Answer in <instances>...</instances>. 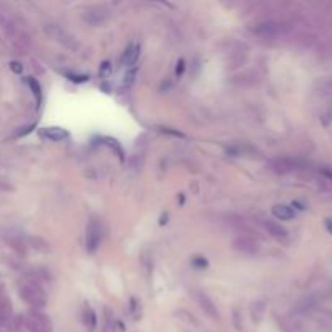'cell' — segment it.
I'll return each instance as SVG.
<instances>
[{"label": "cell", "instance_id": "277c9868", "mask_svg": "<svg viewBox=\"0 0 332 332\" xmlns=\"http://www.w3.org/2000/svg\"><path fill=\"white\" fill-rule=\"evenodd\" d=\"M46 32H47V34H51L54 39H57L59 42H62L63 46H66V47H70V49H75L76 47L75 37H71L70 34H66V32L63 30H60L59 26H54V25L47 26L46 28Z\"/></svg>", "mask_w": 332, "mask_h": 332}, {"label": "cell", "instance_id": "7c38bea8", "mask_svg": "<svg viewBox=\"0 0 332 332\" xmlns=\"http://www.w3.org/2000/svg\"><path fill=\"white\" fill-rule=\"evenodd\" d=\"M44 136L49 138L51 141H62L68 136V133L62 128H57V126H52V128H46L44 130Z\"/></svg>", "mask_w": 332, "mask_h": 332}, {"label": "cell", "instance_id": "8992f818", "mask_svg": "<svg viewBox=\"0 0 332 332\" xmlns=\"http://www.w3.org/2000/svg\"><path fill=\"white\" fill-rule=\"evenodd\" d=\"M254 34L261 36V37H274L279 34L280 28L277 23H274V21H264V23H259L254 28Z\"/></svg>", "mask_w": 332, "mask_h": 332}, {"label": "cell", "instance_id": "2e32d148", "mask_svg": "<svg viewBox=\"0 0 332 332\" xmlns=\"http://www.w3.org/2000/svg\"><path fill=\"white\" fill-rule=\"evenodd\" d=\"M326 227H328V230L332 234V219H328V220H326Z\"/></svg>", "mask_w": 332, "mask_h": 332}, {"label": "cell", "instance_id": "5bb4252c", "mask_svg": "<svg viewBox=\"0 0 332 332\" xmlns=\"http://www.w3.org/2000/svg\"><path fill=\"white\" fill-rule=\"evenodd\" d=\"M83 321H85L86 326H90V329H94V326H96V314L91 308H86L85 313H83Z\"/></svg>", "mask_w": 332, "mask_h": 332}, {"label": "cell", "instance_id": "9c48e42d", "mask_svg": "<svg viewBox=\"0 0 332 332\" xmlns=\"http://www.w3.org/2000/svg\"><path fill=\"white\" fill-rule=\"evenodd\" d=\"M12 318V303H10L8 297L2 295L0 297V326H7Z\"/></svg>", "mask_w": 332, "mask_h": 332}, {"label": "cell", "instance_id": "7a4b0ae2", "mask_svg": "<svg viewBox=\"0 0 332 332\" xmlns=\"http://www.w3.org/2000/svg\"><path fill=\"white\" fill-rule=\"evenodd\" d=\"M26 326L30 332H51L52 324L46 314H42L39 311H32L26 319Z\"/></svg>", "mask_w": 332, "mask_h": 332}, {"label": "cell", "instance_id": "ba28073f", "mask_svg": "<svg viewBox=\"0 0 332 332\" xmlns=\"http://www.w3.org/2000/svg\"><path fill=\"white\" fill-rule=\"evenodd\" d=\"M138 57H140V46L133 42V44H130V46L125 49L123 55H121V65H125V66L135 65Z\"/></svg>", "mask_w": 332, "mask_h": 332}, {"label": "cell", "instance_id": "8fae6325", "mask_svg": "<svg viewBox=\"0 0 332 332\" xmlns=\"http://www.w3.org/2000/svg\"><path fill=\"white\" fill-rule=\"evenodd\" d=\"M264 227H266V230L269 232V235H272L274 239L282 240L287 237V230L280 224L274 222V220H268V222H264Z\"/></svg>", "mask_w": 332, "mask_h": 332}, {"label": "cell", "instance_id": "30bf717a", "mask_svg": "<svg viewBox=\"0 0 332 332\" xmlns=\"http://www.w3.org/2000/svg\"><path fill=\"white\" fill-rule=\"evenodd\" d=\"M272 214L275 219L279 220H290L295 217V212L290 206H285V204H275L272 208Z\"/></svg>", "mask_w": 332, "mask_h": 332}, {"label": "cell", "instance_id": "9a60e30c", "mask_svg": "<svg viewBox=\"0 0 332 332\" xmlns=\"http://www.w3.org/2000/svg\"><path fill=\"white\" fill-rule=\"evenodd\" d=\"M12 70H13V71H16V73H20V71H21V66H20V63H18V62H13V63H12Z\"/></svg>", "mask_w": 332, "mask_h": 332}, {"label": "cell", "instance_id": "4fadbf2b", "mask_svg": "<svg viewBox=\"0 0 332 332\" xmlns=\"http://www.w3.org/2000/svg\"><path fill=\"white\" fill-rule=\"evenodd\" d=\"M199 303H201V306L204 308V311H208V314H211L212 318H217V311H215L214 303L209 300L206 295H199Z\"/></svg>", "mask_w": 332, "mask_h": 332}, {"label": "cell", "instance_id": "5b68a950", "mask_svg": "<svg viewBox=\"0 0 332 332\" xmlns=\"http://www.w3.org/2000/svg\"><path fill=\"white\" fill-rule=\"evenodd\" d=\"M268 167L275 174H287V172H292L293 169H297V162H293L292 159L280 157V159L271 160L268 164Z\"/></svg>", "mask_w": 332, "mask_h": 332}, {"label": "cell", "instance_id": "52a82bcc", "mask_svg": "<svg viewBox=\"0 0 332 332\" xmlns=\"http://www.w3.org/2000/svg\"><path fill=\"white\" fill-rule=\"evenodd\" d=\"M234 246H235V250L243 251V253H250V254H254L259 250L258 243L253 241L251 239H248V237H239V239L234 241Z\"/></svg>", "mask_w": 332, "mask_h": 332}, {"label": "cell", "instance_id": "6da1fadb", "mask_svg": "<svg viewBox=\"0 0 332 332\" xmlns=\"http://www.w3.org/2000/svg\"><path fill=\"white\" fill-rule=\"evenodd\" d=\"M20 297L23 298V302H26L28 305L34 309H41L47 305V297L46 292L41 289L39 284L36 282H26L20 287Z\"/></svg>", "mask_w": 332, "mask_h": 332}, {"label": "cell", "instance_id": "3957f363", "mask_svg": "<svg viewBox=\"0 0 332 332\" xmlns=\"http://www.w3.org/2000/svg\"><path fill=\"white\" fill-rule=\"evenodd\" d=\"M102 240V229L99 225L97 220H91L90 225H88V234H86V248L88 251L94 253L101 245Z\"/></svg>", "mask_w": 332, "mask_h": 332}]
</instances>
